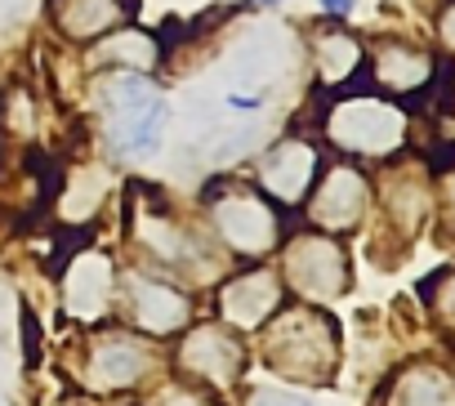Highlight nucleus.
I'll return each instance as SVG.
<instances>
[{
    "label": "nucleus",
    "mask_w": 455,
    "mask_h": 406,
    "mask_svg": "<svg viewBox=\"0 0 455 406\" xmlns=\"http://www.w3.org/2000/svg\"><path fill=\"white\" fill-rule=\"evenodd\" d=\"M99 130L112 156L152 161L170 130V103L148 72H99L94 76Z\"/></svg>",
    "instance_id": "1"
},
{
    "label": "nucleus",
    "mask_w": 455,
    "mask_h": 406,
    "mask_svg": "<svg viewBox=\"0 0 455 406\" xmlns=\"http://www.w3.org/2000/svg\"><path fill=\"white\" fill-rule=\"evenodd\" d=\"M322 139L353 161H388L411 139V116L397 99L371 90H335L322 112Z\"/></svg>",
    "instance_id": "2"
},
{
    "label": "nucleus",
    "mask_w": 455,
    "mask_h": 406,
    "mask_svg": "<svg viewBox=\"0 0 455 406\" xmlns=\"http://www.w3.org/2000/svg\"><path fill=\"white\" fill-rule=\"evenodd\" d=\"M205 219L219 246L237 259H268L286 237L282 206L273 196H264L255 183H237V179L205 183Z\"/></svg>",
    "instance_id": "3"
},
{
    "label": "nucleus",
    "mask_w": 455,
    "mask_h": 406,
    "mask_svg": "<svg viewBox=\"0 0 455 406\" xmlns=\"http://www.w3.org/2000/svg\"><path fill=\"white\" fill-rule=\"evenodd\" d=\"M264 326H268L264 353H268L273 370H282L286 379H304V384L331 379V370L339 362V330L326 313H317V304H308V299L282 304Z\"/></svg>",
    "instance_id": "4"
},
{
    "label": "nucleus",
    "mask_w": 455,
    "mask_h": 406,
    "mask_svg": "<svg viewBox=\"0 0 455 406\" xmlns=\"http://www.w3.org/2000/svg\"><path fill=\"white\" fill-rule=\"evenodd\" d=\"M143 196L148 201H139V192H134V242H139V251L156 268H170L174 277H188V273L205 277V273H214V264H210L214 246L205 237H196L188 224L174 219V211L165 206L161 192L143 187Z\"/></svg>",
    "instance_id": "5"
},
{
    "label": "nucleus",
    "mask_w": 455,
    "mask_h": 406,
    "mask_svg": "<svg viewBox=\"0 0 455 406\" xmlns=\"http://www.w3.org/2000/svg\"><path fill=\"white\" fill-rule=\"evenodd\" d=\"M282 282L308 304H331L348 291V251L335 242V233L308 228L295 237H282Z\"/></svg>",
    "instance_id": "6"
},
{
    "label": "nucleus",
    "mask_w": 455,
    "mask_h": 406,
    "mask_svg": "<svg viewBox=\"0 0 455 406\" xmlns=\"http://www.w3.org/2000/svg\"><path fill=\"white\" fill-rule=\"evenodd\" d=\"M156 366V353L148 344V335L139 330H94L81 348V384L99 397H116L139 388Z\"/></svg>",
    "instance_id": "7"
},
{
    "label": "nucleus",
    "mask_w": 455,
    "mask_h": 406,
    "mask_svg": "<svg viewBox=\"0 0 455 406\" xmlns=\"http://www.w3.org/2000/svg\"><path fill=\"white\" fill-rule=\"evenodd\" d=\"M116 295H121L125 322L139 335H148V339H165V335L192 326V295L174 277H156V273L130 268V273L116 277Z\"/></svg>",
    "instance_id": "8"
},
{
    "label": "nucleus",
    "mask_w": 455,
    "mask_h": 406,
    "mask_svg": "<svg viewBox=\"0 0 455 406\" xmlns=\"http://www.w3.org/2000/svg\"><path fill=\"white\" fill-rule=\"evenodd\" d=\"M326 156H322V143L308 139V134H286L277 143H268L259 152V165H255V187L264 196H273L282 211H295L304 206V196L313 192L317 174H322Z\"/></svg>",
    "instance_id": "9"
},
{
    "label": "nucleus",
    "mask_w": 455,
    "mask_h": 406,
    "mask_svg": "<svg viewBox=\"0 0 455 406\" xmlns=\"http://www.w3.org/2000/svg\"><path fill=\"white\" fill-rule=\"evenodd\" d=\"M304 206H308V224L322 228V233H348L362 224L366 206H371V179L366 170L344 156V161H331L322 165L313 192L304 196Z\"/></svg>",
    "instance_id": "10"
},
{
    "label": "nucleus",
    "mask_w": 455,
    "mask_h": 406,
    "mask_svg": "<svg viewBox=\"0 0 455 406\" xmlns=\"http://www.w3.org/2000/svg\"><path fill=\"white\" fill-rule=\"evenodd\" d=\"M179 370L192 375L196 384L214 388V393H228L246 370V348L223 326L201 322V326H188V335L179 344Z\"/></svg>",
    "instance_id": "11"
},
{
    "label": "nucleus",
    "mask_w": 455,
    "mask_h": 406,
    "mask_svg": "<svg viewBox=\"0 0 455 406\" xmlns=\"http://www.w3.org/2000/svg\"><path fill=\"white\" fill-rule=\"evenodd\" d=\"M366 76H371V85L379 90V94H388V99H419V94H428L433 90V81H437V59L428 54V50H419V45H411V41H375L371 50H366Z\"/></svg>",
    "instance_id": "12"
},
{
    "label": "nucleus",
    "mask_w": 455,
    "mask_h": 406,
    "mask_svg": "<svg viewBox=\"0 0 455 406\" xmlns=\"http://www.w3.org/2000/svg\"><path fill=\"white\" fill-rule=\"evenodd\" d=\"M286 304V282L273 268H246L219 286V317L233 330H264V322Z\"/></svg>",
    "instance_id": "13"
},
{
    "label": "nucleus",
    "mask_w": 455,
    "mask_h": 406,
    "mask_svg": "<svg viewBox=\"0 0 455 406\" xmlns=\"http://www.w3.org/2000/svg\"><path fill=\"white\" fill-rule=\"evenodd\" d=\"M308 50H313L317 85L331 90V94L357 85V76L366 72V45H362L348 28H339V19H331L326 28H317L313 41H308Z\"/></svg>",
    "instance_id": "14"
},
{
    "label": "nucleus",
    "mask_w": 455,
    "mask_h": 406,
    "mask_svg": "<svg viewBox=\"0 0 455 406\" xmlns=\"http://www.w3.org/2000/svg\"><path fill=\"white\" fill-rule=\"evenodd\" d=\"M165 63V45L156 32L148 28H112L103 32L99 41H90V68H103V72H156Z\"/></svg>",
    "instance_id": "15"
},
{
    "label": "nucleus",
    "mask_w": 455,
    "mask_h": 406,
    "mask_svg": "<svg viewBox=\"0 0 455 406\" xmlns=\"http://www.w3.org/2000/svg\"><path fill=\"white\" fill-rule=\"evenodd\" d=\"M112 291H116V273H112L108 255H99V251L76 255V259L68 264V273H63V308H68L76 322L103 317Z\"/></svg>",
    "instance_id": "16"
},
{
    "label": "nucleus",
    "mask_w": 455,
    "mask_h": 406,
    "mask_svg": "<svg viewBox=\"0 0 455 406\" xmlns=\"http://www.w3.org/2000/svg\"><path fill=\"white\" fill-rule=\"evenodd\" d=\"M134 14V0H50V19L63 41L90 45Z\"/></svg>",
    "instance_id": "17"
},
{
    "label": "nucleus",
    "mask_w": 455,
    "mask_h": 406,
    "mask_svg": "<svg viewBox=\"0 0 455 406\" xmlns=\"http://www.w3.org/2000/svg\"><path fill=\"white\" fill-rule=\"evenodd\" d=\"M375 406H455V375L437 362L402 366Z\"/></svg>",
    "instance_id": "18"
},
{
    "label": "nucleus",
    "mask_w": 455,
    "mask_h": 406,
    "mask_svg": "<svg viewBox=\"0 0 455 406\" xmlns=\"http://www.w3.org/2000/svg\"><path fill=\"white\" fill-rule=\"evenodd\" d=\"M424 215H428V183H424V174L397 170L393 179H384V219L402 237H411L424 224Z\"/></svg>",
    "instance_id": "19"
},
{
    "label": "nucleus",
    "mask_w": 455,
    "mask_h": 406,
    "mask_svg": "<svg viewBox=\"0 0 455 406\" xmlns=\"http://www.w3.org/2000/svg\"><path fill=\"white\" fill-rule=\"evenodd\" d=\"M103 196H108V174L103 165H81L68 174L63 183V219L68 224H90L103 211Z\"/></svg>",
    "instance_id": "20"
},
{
    "label": "nucleus",
    "mask_w": 455,
    "mask_h": 406,
    "mask_svg": "<svg viewBox=\"0 0 455 406\" xmlns=\"http://www.w3.org/2000/svg\"><path fill=\"white\" fill-rule=\"evenodd\" d=\"M36 125H41V116H36V94H32L28 85L5 90V99H0V130L28 143V139L36 134Z\"/></svg>",
    "instance_id": "21"
},
{
    "label": "nucleus",
    "mask_w": 455,
    "mask_h": 406,
    "mask_svg": "<svg viewBox=\"0 0 455 406\" xmlns=\"http://www.w3.org/2000/svg\"><path fill=\"white\" fill-rule=\"evenodd\" d=\"M419 295L437 308V317H442L446 326H455V268H446V273L428 277V282L419 286Z\"/></svg>",
    "instance_id": "22"
},
{
    "label": "nucleus",
    "mask_w": 455,
    "mask_h": 406,
    "mask_svg": "<svg viewBox=\"0 0 455 406\" xmlns=\"http://www.w3.org/2000/svg\"><path fill=\"white\" fill-rule=\"evenodd\" d=\"M152 406H219V397L205 388V384H165Z\"/></svg>",
    "instance_id": "23"
},
{
    "label": "nucleus",
    "mask_w": 455,
    "mask_h": 406,
    "mask_svg": "<svg viewBox=\"0 0 455 406\" xmlns=\"http://www.w3.org/2000/svg\"><path fill=\"white\" fill-rule=\"evenodd\" d=\"M251 406H313L304 393H282V388H264L251 397Z\"/></svg>",
    "instance_id": "24"
},
{
    "label": "nucleus",
    "mask_w": 455,
    "mask_h": 406,
    "mask_svg": "<svg viewBox=\"0 0 455 406\" xmlns=\"http://www.w3.org/2000/svg\"><path fill=\"white\" fill-rule=\"evenodd\" d=\"M437 41H442V50L455 59V0H446L442 14H437Z\"/></svg>",
    "instance_id": "25"
},
{
    "label": "nucleus",
    "mask_w": 455,
    "mask_h": 406,
    "mask_svg": "<svg viewBox=\"0 0 455 406\" xmlns=\"http://www.w3.org/2000/svg\"><path fill=\"white\" fill-rule=\"evenodd\" d=\"M317 5H322L326 19H348V14L357 10V0H317Z\"/></svg>",
    "instance_id": "26"
},
{
    "label": "nucleus",
    "mask_w": 455,
    "mask_h": 406,
    "mask_svg": "<svg viewBox=\"0 0 455 406\" xmlns=\"http://www.w3.org/2000/svg\"><path fill=\"white\" fill-rule=\"evenodd\" d=\"M446 219H451V228H455V174H451V183H446Z\"/></svg>",
    "instance_id": "27"
},
{
    "label": "nucleus",
    "mask_w": 455,
    "mask_h": 406,
    "mask_svg": "<svg viewBox=\"0 0 455 406\" xmlns=\"http://www.w3.org/2000/svg\"><path fill=\"white\" fill-rule=\"evenodd\" d=\"M251 5H282V0H251Z\"/></svg>",
    "instance_id": "28"
},
{
    "label": "nucleus",
    "mask_w": 455,
    "mask_h": 406,
    "mask_svg": "<svg viewBox=\"0 0 455 406\" xmlns=\"http://www.w3.org/2000/svg\"><path fill=\"white\" fill-rule=\"evenodd\" d=\"M451 112H455V107H451Z\"/></svg>",
    "instance_id": "29"
}]
</instances>
